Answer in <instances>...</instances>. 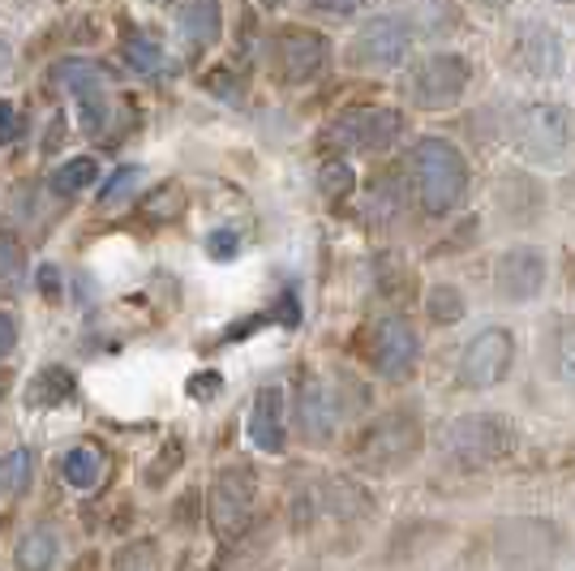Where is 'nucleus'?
I'll use <instances>...</instances> for the list:
<instances>
[{
    "label": "nucleus",
    "instance_id": "nucleus-1",
    "mask_svg": "<svg viewBox=\"0 0 575 571\" xmlns=\"http://www.w3.org/2000/svg\"><path fill=\"white\" fill-rule=\"evenodd\" d=\"M413 181L426 215H451L468 194V159L446 138H421L413 146Z\"/></svg>",
    "mask_w": 575,
    "mask_h": 571
},
{
    "label": "nucleus",
    "instance_id": "nucleus-2",
    "mask_svg": "<svg viewBox=\"0 0 575 571\" xmlns=\"http://www.w3.org/2000/svg\"><path fill=\"white\" fill-rule=\"evenodd\" d=\"M515 442V429L506 426L494 413H464L455 422L438 429V451L442 460L460 464V469H490L494 460H503Z\"/></svg>",
    "mask_w": 575,
    "mask_h": 571
},
{
    "label": "nucleus",
    "instance_id": "nucleus-3",
    "mask_svg": "<svg viewBox=\"0 0 575 571\" xmlns=\"http://www.w3.org/2000/svg\"><path fill=\"white\" fill-rule=\"evenodd\" d=\"M511 138L533 163H563L575 150V112L567 104H524L511 121Z\"/></svg>",
    "mask_w": 575,
    "mask_h": 571
},
{
    "label": "nucleus",
    "instance_id": "nucleus-4",
    "mask_svg": "<svg viewBox=\"0 0 575 571\" xmlns=\"http://www.w3.org/2000/svg\"><path fill=\"white\" fill-rule=\"evenodd\" d=\"M254 502H258V477L249 464L219 469L216 482H211V495H207V511H211V524L223 542L245 537V529L254 520Z\"/></svg>",
    "mask_w": 575,
    "mask_h": 571
},
{
    "label": "nucleus",
    "instance_id": "nucleus-5",
    "mask_svg": "<svg viewBox=\"0 0 575 571\" xmlns=\"http://www.w3.org/2000/svg\"><path fill=\"white\" fill-rule=\"evenodd\" d=\"M468 77H473V70H468V61L460 52H433L426 61H417V70L408 73L404 90H408L413 108H421V112H446L468 90Z\"/></svg>",
    "mask_w": 575,
    "mask_h": 571
},
{
    "label": "nucleus",
    "instance_id": "nucleus-6",
    "mask_svg": "<svg viewBox=\"0 0 575 571\" xmlns=\"http://www.w3.org/2000/svg\"><path fill=\"white\" fill-rule=\"evenodd\" d=\"M57 86H65L77 104V125L86 138H103V130L112 125V86L108 73L90 61H61L57 65Z\"/></svg>",
    "mask_w": 575,
    "mask_h": 571
},
{
    "label": "nucleus",
    "instance_id": "nucleus-7",
    "mask_svg": "<svg viewBox=\"0 0 575 571\" xmlns=\"http://www.w3.org/2000/svg\"><path fill=\"white\" fill-rule=\"evenodd\" d=\"M421 451V422L417 413H387L360 442V464L374 473H395L413 464Z\"/></svg>",
    "mask_w": 575,
    "mask_h": 571
},
{
    "label": "nucleus",
    "instance_id": "nucleus-8",
    "mask_svg": "<svg viewBox=\"0 0 575 571\" xmlns=\"http://www.w3.org/2000/svg\"><path fill=\"white\" fill-rule=\"evenodd\" d=\"M413 39L417 35L400 13H378L357 31L348 57H353L357 70H400L413 52Z\"/></svg>",
    "mask_w": 575,
    "mask_h": 571
},
{
    "label": "nucleus",
    "instance_id": "nucleus-9",
    "mask_svg": "<svg viewBox=\"0 0 575 571\" xmlns=\"http://www.w3.org/2000/svg\"><path fill=\"white\" fill-rule=\"evenodd\" d=\"M511 365H515V336L506 327H481L460 353V387L490 391L506 382Z\"/></svg>",
    "mask_w": 575,
    "mask_h": 571
},
{
    "label": "nucleus",
    "instance_id": "nucleus-10",
    "mask_svg": "<svg viewBox=\"0 0 575 571\" xmlns=\"http://www.w3.org/2000/svg\"><path fill=\"white\" fill-rule=\"evenodd\" d=\"M400 130H404V117L391 112V108H353V112H344V117L331 125L327 143H335L340 150L382 155L387 146L400 138Z\"/></svg>",
    "mask_w": 575,
    "mask_h": 571
},
{
    "label": "nucleus",
    "instance_id": "nucleus-11",
    "mask_svg": "<svg viewBox=\"0 0 575 571\" xmlns=\"http://www.w3.org/2000/svg\"><path fill=\"white\" fill-rule=\"evenodd\" d=\"M417 357H421L417 327L408 318H400V314L378 318V327H374V369H378V378L404 382L413 374Z\"/></svg>",
    "mask_w": 575,
    "mask_h": 571
},
{
    "label": "nucleus",
    "instance_id": "nucleus-12",
    "mask_svg": "<svg viewBox=\"0 0 575 571\" xmlns=\"http://www.w3.org/2000/svg\"><path fill=\"white\" fill-rule=\"evenodd\" d=\"M327 61H331V44L318 31L288 26V31L276 35V73L284 82H292V86L318 77V73L327 70Z\"/></svg>",
    "mask_w": 575,
    "mask_h": 571
},
{
    "label": "nucleus",
    "instance_id": "nucleus-13",
    "mask_svg": "<svg viewBox=\"0 0 575 571\" xmlns=\"http://www.w3.org/2000/svg\"><path fill=\"white\" fill-rule=\"evenodd\" d=\"M494 550L503 563H546L559 550V529L546 520H503L494 529Z\"/></svg>",
    "mask_w": 575,
    "mask_h": 571
},
{
    "label": "nucleus",
    "instance_id": "nucleus-14",
    "mask_svg": "<svg viewBox=\"0 0 575 571\" xmlns=\"http://www.w3.org/2000/svg\"><path fill=\"white\" fill-rule=\"evenodd\" d=\"M494 288H499V296L511 301V305L533 301L546 288V254L537 245L506 250L503 258H499V267H494Z\"/></svg>",
    "mask_w": 575,
    "mask_h": 571
},
{
    "label": "nucleus",
    "instance_id": "nucleus-15",
    "mask_svg": "<svg viewBox=\"0 0 575 571\" xmlns=\"http://www.w3.org/2000/svg\"><path fill=\"white\" fill-rule=\"evenodd\" d=\"M340 413H344V409L331 400L327 382H318V378H301V387H296V422H301L305 442L327 447V442L335 438Z\"/></svg>",
    "mask_w": 575,
    "mask_h": 571
},
{
    "label": "nucleus",
    "instance_id": "nucleus-16",
    "mask_svg": "<svg viewBox=\"0 0 575 571\" xmlns=\"http://www.w3.org/2000/svg\"><path fill=\"white\" fill-rule=\"evenodd\" d=\"M515 52H519V65L533 73V77H559L563 65H567L563 35H559L554 26H546V22H528V26L519 31Z\"/></svg>",
    "mask_w": 575,
    "mask_h": 571
},
{
    "label": "nucleus",
    "instance_id": "nucleus-17",
    "mask_svg": "<svg viewBox=\"0 0 575 571\" xmlns=\"http://www.w3.org/2000/svg\"><path fill=\"white\" fill-rule=\"evenodd\" d=\"M249 442L267 455H280L284 451V391L280 387H262L249 404Z\"/></svg>",
    "mask_w": 575,
    "mask_h": 571
},
{
    "label": "nucleus",
    "instance_id": "nucleus-18",
    "mask_svg": "<svg viewBox=\"0 0 575 571\" xmlns=\"http://www.w3.org/2000/svg\"><path fill=\"white\" fill-rule=\"evenodd\" d=\"M176 31L185 39V48L194 57L211 52L223 35V9L219 0H181V13H176Z\"/></svg>",
    "mask_w": 575,
    "mask_h": 571
},
{
    "label": "nucleus",
    "instance_id": "nucleus-19",
    "mask_svg": "<svg viewBox=\"0 0 575 571\" xmlns=\"http://www.w3.org/2000/svg\"><path fill=\"white\" fill-rule=\"evenodd\" d=\"M400 17L413 26V35H451L464 26V13L455 0H395Z\"/></svg>",
    "mask_w": 575,
    "mask_h": 571
},
{
    "label": "nucleus",
    "instance_id": "nucleus-20",
    "mask_svg": "<svg viewBox=\"0 0 575 571\" xmlns=\"http://www.w3.org/2000/svg\"><path fill=\"white\" fill-rule=\"evenodd\" d=\"M73 391H77V378H73V369L65 365H44V369H35V378L26 382V409L35 413H48V409H61L65 400H70Z\"/></svg>",
    "mask_w": 575,
    "mask_h": 571
},
{
    "label": "nucleus",
    "instance_id": "nucleus-21",
    "mask_svg": "<svg viewBox=\"0 0 575 571\" xmlns=\"http://www.w3.org/2000/svg\"><path fill=\"white\" fill-rule=\"evenodd\" d=\"M546 369L554 382L575 391V318H563L546 336Z\"/></svg>",
    "mask_w": 575,
    "mask_h": 571
},
{
    "label": "nucleus",
    "instance_id": "nucleus-22",
    "mask_svg": "<svg viewBox=\"0 0 575 571\" xmlns=\"http://www.w3.org/2000/svg\"><path fill=\"white\" fill-rule=\"evenodd\" d=\"M57 559H61V542H57V529H48V524H35L17 542V555H13V563L22 571H44L52 568Z\"/></svg>",
    "mask_w": 575,
    "mask_h": 571
},
{
    "label": "nucleus",
    "instance_id": "nucleus-23",
    "mask_svg": "<svg viewBox=\"0 0 575 571\" xmlns=\"http://www.w3.org/2000/svg\"><path fill=\"white\" fill-rule=\"evenodd\" d=\"M35 482V451L30 447H13L0 455V502L22 499Z\"/></svg>",
    "mask_w": 575,
    "mask_h": 571
},
{
    "label": "nucleus",
    "instance_id": "nucleus-24",
    "mask_svg": "<svg viewBox=\"0 0 575 571\" xmlns=\"http://www.w3.org/2000/svg\"><path fill=\"white\" fill-rule=\"evenodd\" d=\"M121 57L130 61V70L138 73V77H159V73H168V52H163V44L159 39H150L143 31H130L125 35V44H121Z\"/></svg>",
    "mask_w": 575,
    "mask_h": 571
},
{
    "label": "nucleus",
    "instance_id": "nucleus-25",
    "mask_svg": "<svg viewBox=\"0 0 575 571\" xmlns=\"http://www.w3.org/2000/svg\"><path fill=\"white\" fill-rule=\"evenodd\" d=\"M61 477L73 490H95L103 482V455L95 447H70L61 460Z\"/></svg>",
    "mask_w": 575,
    "mask_h": 571
},
{
    "label": "nucleus",
    "instance_id": "nucleus-26",
    "mask_svg": "<svg viewBox=\"0 0 575 571\" xmlns=\"http://www.w3.org/2000/svg\"><path fill=\"white\" fill-rule=\"evenodd\" d=\"M95 177H99V163L90 159V155H73V159H65L57 172H52V194L57 198H73V194H82L86 185H95Z\"/></svg>",
    "mask_w": 575,
    "mask_h": 571
},
{
    "label": "nucleus",
    "instance_id": "nucleus-27",
    "mask_svg": "<svg viewBox=\"0 0 575 571\" xmlns=\"http://www.w3.org/2000/svg\"><path fill=\"white\" fill-rule=\"evenodd\" d=\"M426 314H430V323H438V327H455L468 314V301H464V292L455 284H433L426 292Z\"/></svg>",
    "mask_w": 575,
    "mask_h": 571
},
{
    "label": "nucleus",
    "instance_id": "nucleus-28",
    "mask_svg": "<svg viewBox=\"0 0 575 571\" xmlns=\"http://www.w3.org/2000/svg\"><path fill=\"white\" fill-rule=\"evenodd\" d=\"M26 288V254L13 236H0V301L17 296Z\"/></svg>",
    "mask_w": 575,
    "mask_h": 571
},
{
    "label": "nucleus",
    "instance_id": "nucleus-29",
    "mask_svg": "<svg viewBox=\"0 0 575 571\" xmlns=\"http://www.w3.org/2000/svg\"><path fill=\"white\" fill-rule=\"evenodd\" d=\"M181 211H185V190L181 185H159L150 198H143V219H150V223H172Z\"/></svg>",
    "mask_w": 575,
    "mask_h": 571
},
{
    "label": "nucleus",
    "instance_id": "nucleus-30",
    "mask_svg": "<svg viewBox=\"0 0 575 571\" xmlns=\"http://www.w3.org/2000/svg\"><path fill=\"white\" fill-rule=\"evenodd\" d=\"M318 190H322V198H348V194L357 190L353 163H348V159H327L322 172H318Z\"/></svg>",
    "mask_w": 575,
    "mask_h": 571
},
{
    "label": "nucleus",
    "instance_id": "nucleus-31",
    "mask_svg": "<svg viewBox=\"0 0 575 571\" xmlns=\"http://www.w3.org/2000/svg\"><path fill=\"white\" fill-rule=\"evenodd\" d=\"M181 460H185V447H181V442H168V447L159 451V460H150V469H146V486L159 490V486L168 482V469H176Z\"/></svg>",
    "mask_w": 575,
    "mask_h": 571
},
{
    "label": "nucleus",
    "instance_id": "nucleus-32",
    "mask_svg": "<svg viewBox=\"0 0 575 571\" xmlns=\"http://www.w3.org/2000/svg\"><path fill=\"white\" fill-rule=\"evenodd\" d=\"M387 267H378V288L387 296H404V288H413V271L400 267V258H382Z\"/></svg>",
    "mask_w": 575,
    "mask_h": 571
},
{
    "label": "nucleus",
    "instance_id": "nucleus-33",
    "mask_svg": "<svg viewBox=\"0 0 575 571\" xmlns=\"http://www.w3.org/2000/svg\"><path fill=\"white\" fill-rule=\"evenodd\" d=\"M207 254H211L216 263L236 258V254H241V232H232V228H216V232H207Z\"/></svg>",
    "mask_w": 575,
    "mask_h": 571
},
{
    "label": "nucleus",
    "instance_id": "nucleus-34",
    "mask_svg": "<svg viewBox=\"0 0 575 571\" xmlns=\"http://www.w3.org/2000/svg\"><path fill=\"white\" fill-rule=\"evenodd\" d=\"M22 134V121H17V104L13 99H0V146H9Z\"/></svg>",
    "mask_w": 575,
    "mask_h": 571
},
{
    "label": "nucleus",
    "instance_id": "nucleus-35",
    "mask_svg": "<svg viewBox=\"0 0 575 571\" xmlns=\"http://www.w3.org/2000/svg\"><path fill=\"white\" fill-rule=\"evenodd\" d=\"M134 181H138V168H117V177L103 185V203H121Z\"/></svg>",
    "mask_w": 575,
    "mask_h": 571
},
{
    "label": "nucleus",
    "instance_id": "nucleus-36",
    "mask_svg": "<svg viewBox=\"0 0 575 571\" xmlns=\"http://www.w3.org/2000/svg\"><path fill=\"white\" fill-rule=\"evenodd\" d=\"M155 563H159V555L150 546H130L125 555H117V568H155Z\"/></svg>",
    "mask_w": 575,
    "mask_h": 571
},
{
    "label": "nucleus",
    "instance_id": "nucleus-37",
    "mask_svg": "<svg viewBox=\"0 0 575 571\" xmlns=\"http://www.w3.org/2000/svg\"><path fill=\"white\" fill-rule=\"evenodd\" d=\"M17 349V318L9 309H0V361Z\"/></svg>",
    "mask_w": 575,
    "mask_h": 571
},
{
    "label": "nucleus",
    "instance_id": "nucleus-38",
    "mask_svg": "<svg viewBox=\"0 0 575 571\" xmlns=\"http://www.w3.org/2000/svg\"><path fill=\"white\" fill-rule=\"evenodd\" d=\"M39 288H44L48 301H61V271H57V267H44V271H39Z\"/></svg>",
    "mask_w": 575,
    "mask_h": 571
},
{
    "label": "nucleus",
    "instance_id": "nucleus-39",
    "mask_svg": "<svg viewBox=\"0 0 575 571\" xmlns=\"http://www.w3.org/2000/svg\"><path fill=\"white\" fill-rule=\"evenodd\" d=\"M216 391H219L216 374H198V378L189 382V396H216Z\"/></svg>",
    "mask_w": 575,
    "mask_h": 571
},
{
    "label": "nucleus",
    "instance_id": "nucleus-40",
    "mask_svg": "<svg viewBox=\"0 0 575 571\" xmlns=\"http://www.w3.org/2000/svg\"><path fill=\"white\" fill-rule=\"evenodd\" d=\"M360 0H318V9H327V13H353Z\"/></svg>",
    "mask_w": 575,
    "mask_h": 571
},
{
    "label": "nucleus",
    "instance_id": "nucleus-41",
    "mask_svg": "<svg viewBox=\"0 0 575 571\" xmlns=\"http://www.w3.org/2000/svg\"><path fill=\"white\" fill-rule=\"evenodd\" d=\"M9 61H13V48H9V44H4V39H0V73L9 70Z\"/></svg>",
    "mask_w": 575,
    "mask_h": 571
},
{
    "label": "nucleus",
    "instance_id": "nucleus-42",
    "mask_svg": "<svg viewBox=\"0 0 575 571\" xmlns=\"http://www.w3.org/2000/svg\"><path fill=\"white\" fill-rule=\"evenodd\" d=\"M9 382H13V374H9V369H0V400H4V391H9Z\"/></svg>",
    "mask_w": 575,
    "mask_h": 571
},
{
    "label": "nucleus",
    "instance_id": "nucleus-43",
    "mask_svg": "<svg viewBox=\"0 0 575 571\" xmlns=\"http://www.w3.org/2000/svg\"><path fill=\"white\" fill-rule=\"evenodd\" d=\"M481 4H490V9H506L511 0H481Z\"/></svg>",
    "mask_w": 575,
    "mask_h": 571
},
{
    "label": "nucleus",
    "instance_id": "nucleus-44",
    "mask_svg": "<svg viewBox=\"0 0 575 571\" xmlns=\"http://www.w3.org/2000/svg\"><path fill=\"white\" fill-rule=\"evenodd\" d=\"M262 4H267V9H276V4H288V0H262Z\"/></svg>",
    "mask_w": 575,
    "mask_h": 571
},
{
    "label": "nucleus",
    "instance_id": "nucleus-45",
    "mask_svg": "<svg viewBox=\"0 0 575 571\" xmlns=\"http://www.w3.org/2000/svg\"><path fill=\"white\" fill-rule=\"evenodd\" d=\"M146 4H168V0H146Z\"/></svg>",
    "mask_w": 575,
    "mask_h": 571
},
{
    "label": "nucleus",
    "instance_id": "nucleus-46",
    "mask_svg": "<svg viewBox=\"0 0 575 571\" xmlns=\"http://www.w3.org/2000/svg\"><path fill=\"white\" fill-rule=\"evenodd\" d=\"M559 4H575V0H559Z\"/></svg>",
    "mask_w": 575,
    "mask_h": 571
}]
</instances>
